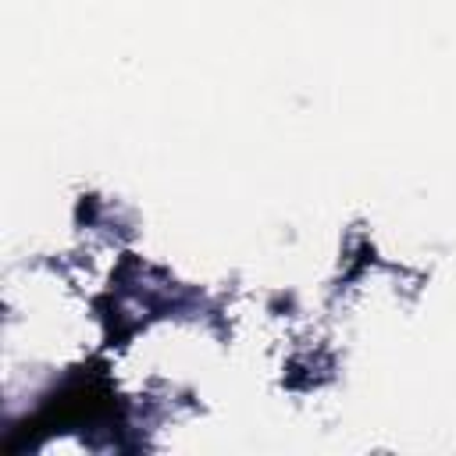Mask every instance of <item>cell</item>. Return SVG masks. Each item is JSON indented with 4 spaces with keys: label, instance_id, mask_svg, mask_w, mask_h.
Listing matches in <instances>:
<instances>
[{
    "label": "cell",
    "instance_id": "obj_1",
    "mask_svg": "<svg viewBox=\"0 0 456 456\" xmlns=\"http://www.w3.org/2000/svg\"><path fill=\"white\" fill-rule=\"evenodd\" d=\"M110 410V388L100 378H78L71 381L61 395H53L46 403V410L39 413L36 424H43V431H57V428H75V424H93Z\"/></svg>",
    "mask_w": 456,
    "mask_h": 456
}]
</instances>
